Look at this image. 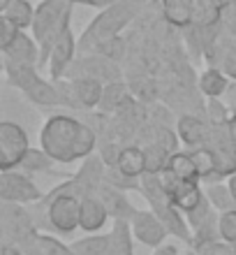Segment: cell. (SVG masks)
<instances>
[{
  "label": "cell",
  "instance_id": "obj_1",
  "mask_svg": "<svg viewBox=\"0 0 236 255\" xmlns=\"http://www.w3.org/2000/svg\"><path fill=\"white\" fill-rule=\"evenodd\" d=\"M97 146V134L88 123L70 114L49 116L40 132V148L56 162H77L90 158Z\"/></svg>",
  "mask_w": 236,
  "mask_h": 255
},
{
  "label": "cell",
  "instance_id": "obj_2",
  "mask_svg": "<svg viewBox=\"0 0 236 255\" xmlns=\"http://www.w3.org/2000/svg\"><path fill=\"white\" fill-rule=\"evenodd\" d=\"M151 0H118L114 5H109L107 9H102L90 26L86 28V33L81 37L79 47H93L97 49L104 42L121 37V30L128 26L130 21H135L139 14L146 9Z\"/></svg>",
  "mask_w": 236,
  "mask_h": 255
},
{
  "label": "cell",
  "instance_id": "obj_3",
  "mask_svg": "<svg viewBox=\"0 0 236 255\" xmlns=\"http://www.w3.org/2000/svg\"><path fill=\"white\" fill-rule=\"evenodd\" d=\"M72 7L75 5H70L65 0H42L40 5H37L30 35L40 44V51H42L40 65H44L49 61V54L56 47V42L61 40V35L68 28H72L70 26V21H72Z\"/></svg>",
  "mask_w": 236,
  "mask_h": 255
},
{
  "label": "cell",
  "instance_id": "obj_4",
  "mask_svg": "<svg viewBox=\"0 0 236 255\" xmlns=\"http://www.w3.org/2000/svg\"><path fill=\"white\" fill-rule=\"evenodd\" d=\"M142 195L146 197L149 202V209L153 214L164 223V228L169 230V235L178 237L181 242L185 244H192L195 242V235H192V230L188 225V218L183 211L174 207V202L167 197L164 188H162L160 183V176L157 174H146L142 176Z\"/></svg>",
  "mask_w": 236,
  "mask_h": 255
},
{
  "label": "cell",
  "instance_id": "obj_5",
  "mask_svg": "<svg viewBox=\"0 0 236 255\" xmlns=\"http://www.w3.org/2000/svg\"><path fill=\"white\" fill-rule=\"evenodd\" d=\"M58 91L61 107L70 109H95L102 105L104 98V84L90 77H77V79L54 81Z\"/></svg>",
  "mask_w": 236,
  "mask_h": 255
},
{
  "label": "cell",
  "instance_id": "obj_6",
  "mask_svg": "<svg viewBox=\"0 0 236 255\" xmlns=\"http://www.w3.org/2000/svg\"><path fill=\"white\" fill-rule=\"evenodd\" d=\"M0 214H2V218H0L2 221V242L19 244L23 251L30 249L40 235L35 216L26 211L23 204H9V202H2Z\"/></svg>",
  "mask_w": 236,
  "mask_h": 255
},
{
  "label": "cell",
  "instance_id": "obj_7",
  "mask_svg": "<svg viewBox=\"0 0 236 255\" xmlns=\"http://www.w3.org/2000/svg\"><path fill=\"white\" fill-rule=\"evenodd\" d=\"M28 148H30V139H28V132L19 123H0V172L19 169Z\"/></svg>",
  "mask_w": 236,
  "mask_h": 255
},
{
  "label": "cell",
  "instance_id": "obj_8",
  "mask_svg": "<svg viewBox=\"0 0 236 255\" xmlns=\"http://www.w3.org/2000/svg\"><path fill=\"white\" fill-rule=\"evenodd\" d=\"M0 200L9 204H37L44 200V193L26 172L9 169L0 174Z\"/></svg>",
  "mask_w": 236,
  "mask_h": 255
},
{
  "label": "cell",
  "instance_id": "obj_9",
  "mask_svg": "<svg viewBox=\"0 0 236 255\" xmlns=\"http://www.w3.org/2000/svg\"><path fill=\"white\" fill-rule=\"evenodd\" d=\"M160 176V183L167 197L174 202V207L183 214H190V211H195L204 200V188L199 186V181H183L178 176H174L169 169H164Z\"/></svg>",
  "mask_w": 236,
  "mask_h": 255
},
{
  "label": "cell",
  "instance_id": "obj_10",
  "mask_svg": "<svg viewBox=\"0 0 236 255\" xmlns=\"http://www.w3.org/2000/svg\"><path fill=\"white\" fill-rule=\"evenodd\" d=\"M77 49H79V44L75 40V30L68 28L61 35V40L56 42V47L51 49V54H49L47 65L51 81H61L70 74V70H72V65L77 61Z\"/></svg>",
  "mask_w": 236,
  "mask_h": 255
},
{
  "label": "cell",
  "instance_id": "obj_11",
  "mask_svg": "<svg viewBox=\"0 0 236 255\" xmlns=\"http://www.w3.org/2000/svg\"><path fill=\"white\" fill-rule=\"evenodd\" d=\"M130 225H132V235H135L137 242L144 244V246H149V249H153V251L160 249L169 235V230L164 228V223H162L151 209L149 211H137L135 218L130 221Z\"/></svg>",
  "mask_w": 236,
  "mask_h": 255
},
{
  "label": "cell",
  "instance_id": "obj_12",
  "mask_svg": "<svg viewBox=\"0 0 236 255\" xmlns=\"http://www.w3.org/2000/svg\"><path fill=\"white\" fill-rule=\"evenodd\" d=\"M111 218L109 216V209L107 204L102 202V197L97 193H90V195H83L81 200V218H79V228L88 235H97L107 221Z\"/></svg>",
  "mask_w": 236,
  "mask_h": 255
},
{
  "label": "cell",
  "instance_id": "obj_13",
  "mask_svg": "<svg viewBox=\"0 0 236 255\" xmlns=\"http://www.w3.org/2000/svg\"><path fill=\"white\" fill-rule=\"evenodd\" d=\"M97 195L102 197V202L107 204L109 209V216L114 218V221H132L135 214L139 209L132 207V202L125 197V190H118L114 186H109V183H102L100 188H97Z\"/></svg>",
  "mask_w": 236,
  "mask_h": 255
},
{
  "label": "cell",
  "instance_id": "obj_14",
  "mask_svg": "<svg viewBox=\"0 0 236 255\" xmlns=\"http://www.w3.org/2000/svg\"><path fill=\"white\" fill-rule=\"evenodd\" d=\"M121 174H125L128 179L142 181V176L149 174V160H146V148L142 146H125L121 148V155L114 165Z\"/></svg>",
  "mask_w": 236,
  "mask_h": 255
},
{
  "label": "cell",
  "instance_id": "obj_15",
  "mask_svg": "<svg viewBox=\"0 0 236 255\" xmlns=\"http://www.w3.org/2000/svg\"><path fill=\"white\" fill-rule=\"evenodd\" d=\"M2 58H9V61L26 63V65H37V67H40L42 51H40V44L35 42L33 35H28L26 30H21V35L16 37V40H14L12 47L2 51Z\"/></svg>",
  "mask_w": 236,
  "mask_h": 255
},
{
  "label": "cell",
  "instance_id": "obj_16",
  "mask_svg": "<svg viewBox=\"0 0 236 255\" xmlns=\"http://www.w3.org/2000/svg\"><path fill=\"white\" fill-rule=\"evenodd\" d=\"M109 255H135V235L130 221H114L109 232Z\"/></svg>",
  "mask_w": 236,
  "mask_h": 255
},
{
  "label": "cell",
  "instance_id": "obj_17",
  "mask_svg": "<svg viewBox=\"0 0 236 255\" xmlns=\"http://www.w3.org/2000/svg\"><path fill=\"white\" fill-rule=\"evenodd\" d=\"M35 9L37 7L30 5V0H5V2H0V16H5L12 23H16L21 30H30L33 28Z\"/></svg>",
  "mask_w": 236,
  "mask_h": 255
},
{
  "label": "cell",
  "instance_id": "obj_18",
  "mask_svg": "<svg viewBox=\"0 0 236 255\" xmlns=\"http://www.w3.org/2000/svg\"><path fill=\"white\" fill-rule=\"evenodd\" d=\"M2 65H5L7 81H9L14 88H19L21 93H26L28 88H30L35 81L40 79V72L35 70L37 65H26V63L9 61V58H2Z\"/></svg>",
  "mask_w": 236,
  "mask_h": 255
},
{
  "label": "cell",
  "instance_id": "obj_19",
  "mask_svg": "<svg viewBox=\"0 0 236 255\" xmlns=\"http://www.w3.org/2000/svg\"><path fill=\"white\" fill-rule=\"evenodd\" d=\"M206 134H209V128L206 123L195 119V116H183L178 121V137L183 139V144L195 151V148H202L204 141H206Z\"/></svg>",
  "mask_w": 236,
  "mask_h": 255
},
{
  "label": "cell",
  "instance_id": "obj_20",
  "mask_svg": "<svg viewBox=\"0 0 236 255\" xmlns=\"http://www.w3.org/2000/svg\"><path fill=\"white\" fill-rule=\"evenodd\" d=\"M164 19L176 28L192 26V0H160Z\"/></svg>",
  "mask_w": 236,
  "mask_h": 255
},
{
  "label": "cell",
  "instance_id": "obj_21",
  "mask_svg": "<svg viewBox=\"0 0 236 255\" xmlns=\"http://www.w3.org/2000/svg\"><path fill=\"white\" fill-rule=\"evenodd\" d=\"M167 169L174 176L183 179V181H199L202 183L199 169H197V165H195V160H192V153H190V151H176V153L169 155Z\"/></svg>",
  "mask_w": 236,
  "mask_h": 255
},
{
  "label": "cell",
  "instance_id": "obj_22",
  "mask_svg": "<svg viewBox=\"0 0 236 255\" xmlns=\"http://www.w3.org/2000/svg\"><path fill=\"white\" fill-rule=\"evenodd\" d=\"M204 195H206V200L211 202V207L216 209L218 214H225V211L236 209V200L230 190V183H223V181L206 183L204 186Z\"/></svg>",
  "mask_w": 236,
  "mask_h": 255
},
{
  "label": "cell",
  "instance_id": "obj_23",
  "mask_svg": "<svg viewBox=\"0 0 236 255\" xmlns=\"http://www.w3.org/2000/svg\"><path fill=\"white\" fill-rule=\"evenodd\" d=\"M227 88H230V79H227V74H225L223 70H218V67L204 70L202 77H199V91H202L206 98H211V100H218Z\"/></svg>",
  "mask_w": 236,
  "mask_h": 255
},
{
  "label": "cell",
  "instance_id": "obj_24",
  "mask_svg": "<svg viewBox=\"0 0 236 255\" xmlns=\"http://www.w3.org/2000/svg\"><path fill=\"white\" fill-rule=\"evenodd\" d=\"M28 100L37 105V107H58L61 100H58V91H56V84L54 81H47V79H37L33 86L28 88L23 93Z\"/></svg>",
  "mask_w": 236,
  "mask_h": 255
},
{
  "label": "cell",
  "instance_id": "obj_25",
  "mask_svg": "<svg viewBox=\"0 0 236 255\" xmlns=\"http://www.w3.org/2000/svg\"><path fill=\"white\" fill-rule=\"evenodd\" d=\"M56 165V160L44 151V148H28V153L23 155L19 169L26 174H40V172H49Z\"/></svg>",
  "mask_w": 236,
  "mask_h": 255
},
{
  "label": "cell",
  "instance_id": "obj_26",
  "mask_svg": "<svg viewBox=\"0 0 236 255\" xmlns=\"http://www.w3.org/2000/svg\"><path fill=\"white\" fill-rule=\"evenodd\" d=\"M75 255H109V235H88L70 244Z\"/></svg>",
  "mask_w": 236,
  "mask_h": 255
},
{
  "label": "cell",
  "instance_id": "obj_27",
  "mask_svg": "<svg viewBox=\"0 0 236 255\" xmlns=\"http://www.w3.org/2000/svg\"><path fill=\"white\" fill-rule=\"evenodd\" d=\"M33 246L40 251L42 255H75L72 246H68V244L61 242V239L54 235H37Z\"/></svg>",
  "mask_w": 236,
  "mask_h": 255
},
{
  "label": "cell",
  "instance_id": "obj_28",
  "mask_svg": "<svg viewBox=\"0 0 236 255\" xmlns=\"http://www.w3.org/2000/svg\"><path fill=\"white\" fill-rule=\"evenodd\" d=\"M218 235H220V242H225L227 246H236V209L220 214Z\"/></svg>",
  "mask_w": 236,
  "mask_h": 255
},
{
  "label": "cell",
  "instance_id": "obj_29",
  "mask_svg": "<svg viewBox=\"0 0 236 255\" xmlns=\"http://www.w3.org/2000/svg\"><path fill=\"white\" fill-rule=\"evenodd\" d=\"M21 35V28L16 26V23H12L9 19H5V16H0V49L5 51V49H9L14 44V40Z\"/></svg>",
  "mask_w": 236,
  "mask_h": 255
},
{
  "label": "cell",
  "instance_id": "obj_30",
  "mask_svg": "<svg viewBox=\"0 0 236 255\" xmlns=\"http://www.w3.org/2000/svg\"><path fill=\"white\" fill-rule=\"evenodd\" d=\"M100 56H104V58H109V61H118L123 54H125V42H123V37H114V40L104 42V44H100V47L95 49Z\"/></svg>",
  "mask_w": 236,
  "mask_h": 255
},
{
  "label": "cell",
  "instance_id": "obj_31",
  "mask_svg": "<svg viewBox=\"0 0 236 255\" xmlns=\"http://www.w3.org/2000/svg\"><path fill=\"white\" fill-rule=\"evenodd\" d=\"M153 255H183V253H178V249L174 244H162L160 249L153 251Z\"/></svg>",
  "mask_w": 236,
  "mask_h": 255
},
{
  "label": "cell",
  "instance_id": "obj_32",
  "mask_svg": "<svg viewBox=\"0 0 236 255\" xmlns=\"http://www.w3.org/2000/svg\"><path fill=\"white\" fill-rule=\"evenodd\" d=\"M211 255H234V253H232V246H227V244H223L220 249H218V251H213V253H211Z\"/></svg>",
  "mask_w": 236,
  "mask_h": 255
},
{
  "label": "cell",
  "instance_id": "obj_33",
  "mask_svg": "<svg viewBox=\"0 0 236 255\" xmlns=\"http://www.w3.org/2000/svg\"><path fill=\"white\" fill-rule=\"evenodd\" d=\"M227 183H230V190H232V195H234V200H236V174H232Z\"/></svg>",
  "mask_w": 236,
  "mask_h": 255
},
{
  "label": "cell",
  "instance_id": "obj_34",
  "mask_svg": "<svg viewBox=\"0 0 236 255\" xmlns=\"http://www.w3.org/2000/svg\"><path fill=\"white\" fill-rule=\"evenodd\" d=\"M26 255H42V253L35 249V246H30V249H26Z\"/></svg>",
  "mask_w": 236,
  "mask_h": 255
},
{
  "label": "cell",
  "instance_id": "obj_35",
  "mask_svg": "<svg viewBox=\"0 0 236 255\" xmlns=\"http://www.w3.org/2000/svg\"><path fill=\"white\" fill-rule=\"evenodd\" d=\"M230 126H232V130L236 132V112H234V116H232V121H230Z\"/></svg>",
  "mask_w": 236,
  "mask_h": 255
},
{
  "label": "cell",
  "instance_id": "obj_36",
  "mask_svg": "<svg viewBox=\"0 0 236 255\" xmlns=\"http://www.w3.org/2000/svg\"><path fill=\"white\" fill-rule=\"evenodd\" d=\"M65 2H70V5H79V0H65Z\"/></svg>",
  "mask_w": 236,
  "mask_h": 255
},
{
  "label": "cell",
  "instance_id": "obj_37",
  "mask_svg": "<svg viewBox=\"0 0 236 255\" xmlns=\"http://www.w3.org/2000/svg\"><path fill=\"white\" fill-rule=\"evenodd\" d=\"M183 255H199L197 251H188V253H183Z\"/></svg>",
  "mask_w": 236,
  "mask_h": 255
},
{
  "label": "cell",
  "instance_id": "obj_38",
  "mask_svg": "<svg viewBox=\"0 0 236 255\" xmlns=\"http://www.w3.org/2000/svg\"><path fill=\"white\" fill-rule=\"evenodd\" d=\"M232 253H234V255H236V246H232Z\"/></svg>",
  "mask_w": 236,
  "mask_h": 255
},
{
  "label": "cell",
  "instance_id": "obj_39",
  "mask_svg": "<svg viewBox=\"0 0 236 255\" xmlns=\"http://www.w3.org/2000/svg\"><path fill=\"white\" fill-rule=\"evenodd\" d=\"M0 2H5V0H0Z\"/></svg>",
  "mask_w": 236,
  "mask_h": 255
}]
</instances>
